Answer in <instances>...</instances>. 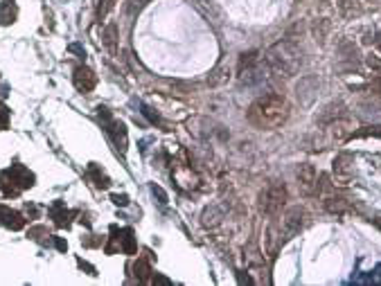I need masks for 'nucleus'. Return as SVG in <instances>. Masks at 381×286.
<instances>
[{"label": "nucleus", "instance_id": "5701e85b", "mask_svg": "<svg viewBox=\"0 0 381 286\" xmlns=\"http://www.w3.org/2000/svg\"><path fill=\"white\" fill-rule=\"evenodd\" d=\"M151 194L158 198V203H161V205H167V192H165L161 185H156V182H153V185H151Z\"/></svg>", "mask_w": 381, "mask_h": 286}, {"label": "nucleus", "instance_id": "9d476101", "mask_svg": "<svg viewBox=\"0 0 381 286\" xmlns=\"http://www.w3.org/2000/svg\"><path fill=\"white\" fill-rule=\"evenodd\" d=\"M77 212L75 210H68L64 201H54L52 205H50V219L54 221L56 228H68L72 223V216H75Z\"/></svg>", "mask_w": 381, "mask_h": 286}, {"label": "nucleus", "instance_id": "c9c22d12", "mask_svg": "<svg viewBox=\"0 0 381 286\" xmlns=\"http://www.w3.org/2000/svg\"><path fill=\"white\" fill-rule=\"evenodd\" d=\"M237 279H239V284H244V282H246V284H248V282H253L251 277H248V275H242V273H239V275H237Z\"/></svg>", "mask_w": 381, "mask_h": 286}, {"label": "nucleus", "instance_id": "412c9836", "mask_svg": "<svg viewBox=\"0 0 381 286\" xmlns=\"http://www.w3.org/2000/svg\"><path fill=\"white\" fill-rule=\"evenodd\" d=\"M253 64H257V52H255V50H251V52H244L242 59H239V68H237V72L246 70V68H251Z\"/></svg>", "mask_w": 381, "mask_h": 286}, {"label": "nucleus", "instance_id": "e433bc0d", "mask_svg": "<svg viewBox=\"0 0 381 286\" xmlns=\"http://www.w3.org/2000/svg\"><path fill=\"white\" fill-rule=\"evenodd\" d=\"M374 43H377V48H379V50H381V32H379V34H377V38H374Z\"/></svg>", "mask_w": 381, "mask_h": 286}, {"label": "nucleus", "instance_id": "f704fd0d", "mask_svg": "<svg viewBox=\"0 0 381 286\" xmlns=\"http://www.w3.org/2000/svg\"><path fill=\"white\" fill-rule=\"evenodd\" d=\"M25 212L30 214V216H36V214H38V208H36V205H30V203H27V205H25Z\"/></svg>", "mask_w": 381, "mask_h": 286}, {"label": "nucleus", "instance_id": "f3484780", "mask_svg": "<svg viewBox=\"0 0 381 286\" xmlns=\"http://www.w3.org/2000/svg\"><path fill=\"white\" fill-rule=\"evenodd\" d=\"M230 79V68L228 66H219L217 70H212V74L208 77V86H221Z\"/></svg>", "mask_w": 381, "mask_h": 286}, {"label": "nucleus", "instance_id": "423d86ee", "mask_svg": "<svg viewBox=\"0 0 381 286\" xmlns=\"http://www.w3.org/2000/svg\"><path fill=\"white\" fill-rule=\"evenodd\" d=\"M303 226H305V212H303V208L293 205V208H289L287 212H284V216H282V223H280L282 237L284 239L295 237V234L303 230Z\"/></svg>", "mask_w": 381, "mask_h": 286}, {"label": "nucleus", "instance_id": "7ed1b4c3", "mask_svg": "<svg viewBox=\"0 0 381 286\" xmlns=\"http://www.w3.org/2000/svg\"><path fill=\"white\" fill-rule=\"evenodd\" d=\"M36 180V176L32 174L25 165H11L9 169H5L0 174V190L5 196H18L23 190H30Z\"/></svg>", "mask_w": 381, "mask_h": 286}, {"label": "nucleus", "instance_id": "4468645a", "mask_svg": "<svg viewBox=\"0 0 381 286\" xmlns=\"http://www.w3.org/2000/svg\"><path fill=\"white\" fill-rule=\"evenodd\" d=\"M323 205H325V210L332 214H345L350 208L348 198H343V196H327L325 201H323Z\"/></svg>", "mask_w": 381, "mask_h": 286}, {"label": "nucleus", "instance_id": "c85d7f7f", "mask_svg": "<svg viewBox=\"0 0 381 286\" xmlns=\"http://www.w3.org/2000/svg\"><path fill=\"white\" fill-rule=\"evenodd\" d=\"M115 3H117V0H102V5L97 7V18H102V16H104L106 11H109V9L113 7V5H115Z\"/></svg>", "mask_w": 381, "mask_h": 286}, {"label": "nucleus", "instance_id": "f8f14e48", "mask_svg": "<svg viewBox=\"0 0 381 286\" xmlns=\"http://www.w3.org/2000/svg\"><path fill=\"white\" fill-rule=\"evenodd\" d=\"M18 16V5L16 0H3L0 3V25H11Z\"/></svg>", "mask_w": 381, "mask_h": 286}, {"label": "nucleus", "instance_id": "f257e3e1", "mask_svg": "<svg viewBox=\"0 0 381 286\" xmlns=\"http://www.w3.org/2000/svg\"><path fill=\"white\" fill-rule=\"evenodd\" d=\"M246 119L255 129L273 131V129L282 127L289 119V104H287V99H284V95H280V93L259 95L257 99L248 106Z\"/></svg>", "mask_w": 381, "mask_h": 286}, {"label": "nucleus", "instance_id": "9b49d317", "mask_svg": "<svg viewBox=\"0 0 381 286\" xmlns=\"http://www.w3.org/2000/svg\"><path fill=\"white\" fill-rule=\"evenodd\" d=\"M25 223H27V219L21 212L7 208V205H0V226L9 228V230H23Z\"/></svg>", "mask_w": 381, "mask_h": 286}, {"label": "nucleus", "instance_id": "bb28decb", "mask_svg": "<svg viewBox=\"0 0 381 286\" xmlns=\"http://www.w3.org/2000/svg\"><path fill=\"white\" fill-rule=\"evenodd\" d=\"M7 124H9V111L5 104H0V131L7 129Z\"/></svg>", "mask_w": 381, "mask_h": 286}, {"label": "nucleus", "instance_id": "393cba45", "mask_svg": "<svg viewBox=\"0 0 381 286\" xmlns=\"http://www.w3.org/2000/svg\"><path fill=\"white\" fill-rule=\"evenodd\" d=\"M145 5H147V0H129L127 11H129L131 16H133V14H138V11H140L142 7H145Z\"/></svg>", "mask_w": 381, "mask_h": 286}, {"label": "nucleus", "instance_id": "39448f33", "mask_svg": "<svg viewBox=\"0 0 381 286\" xmlns=\"http://www.w3.org/2000/svg\"><path fill=\"white\" fill-rule=\"evenodd\" d=\"M284 203H287V190L280 182H273L266 190L259 192V198H257V208L262 214H269V216H277L282 212Z\"/></svg>", "mask_w": 381, "mask_h": 286}, {"label": "nucleus", "instance_id": "1a4fd4ad", "mask_svg": "<svg viewBox=\"0 0 381 286\" xmlns=\"http://www.w3.org/2000/svg\"><path fill=\"white\" fill-rule=\"evenodd\" d=\"M72 81H75V88L79 90V93H90V90L97 86V74L86 66H79V68H75Z\"/></svg>", "mask_w": 381, "mask_h": 286}, {"label": "nucleus", "instance_id": "473e14b6", "mask_svg": "<svg viewBox=\"0 0 381 286\" xmlns=\"http://www.w3.org/2000/svg\"><path fill=\"white\" fill-rule=\"evenodd\" d=\"M151 284H172V279H167V277H163V275H153L151 277Z\"/></svg>", "mask_w": 381, "mask_h": 286}, {"label": "nucleus", "instance_id": "0eeeda50", "mask_svg": "<svg viewBox=\"0 0 381 286\" xmlns=\"http://www.w3.org/2000/svg\"><path fill=\"white\" fill-rule=\"evenodd\" d=\"M334 180L338 182V185H348L352 180V176H354V158L350 156V153H338L336 158H334Z\"/></svg>", "mask_w": 381, "mask_h": 286}, {"label": "nucleus", "instance_id": "dca6fc26", "mask_svg": "<svg viewBox=\"0 0 381 286\" xmlns=\"http://www.w3.org/2000/svg\"><path fill=\"white\" fill-rule=\"evenodd\" d=\"M133 275L138 277V282H149L151 279V266L145 257H140V259L133 261Z\"/></svg>", "mask_w": 381, "mask_h": 286}, {"label": "nucleus", "instance_id": "6e6552de", "mask_svg": "<svg viewBox=\"0 0 381 286\" xmlns=\"http://www.w3.org/2000/svg\"><path fill=\"white\" fill-rule=\"evenodd\" d=\"M295 176H298L300 192H303L305 196H314V194H316V185H318V176H316L314 165L303 162L298 167V171H295Z\"/></svg>", "mask_w": 381, "mask_h": 286}, {"label": "nucleus", "instance_id": "2f4dec72", "mask_svg": "<svg viewBox=\"0 0 381 286\" xmlns=\"http://www.w3.org/2000/svg\"><path fill=\"white\" fill-rule=\"evenodd\" d=\"M54 246H56V250H61V253H66V250H68V243L61 237H54Z\"/></svg>", "mask_w": 381, "mask_h": 286}, {"label": "nucleus", "instance_id": "a211bd4d", "mask_svg": "<svg viewBox=\"0 0 381 286\" xmlns=\"http://www.w3.org/2000/svg\"><path fill=\"white\" fill-rule=\"evenodd\" d=\"M221 223V212H219V208H206V212H203V226L206 228H214V226H219Z\"/></svg>", "mask_w": 381, "mask_h": 286}, {"label": "nucleus", "instance_id": "b1692460", "mask_svg": "<svg viewBox=\"0 0 381 286\" xmlns=\"http://www.w3.org/2000/svg\"><path fill=\"white\" fill-rule=\"evenodd\" d=\"M354 138H363V135H377V138H381V127H368V129H361L356 131V133H352Z\"/></svg>", "mask_w": 381, "mask_h": 286}, {"label": "nucleus", "instance_id": "ddd939ff", "mask_svg": "<svg viewBox=\"0 0 381 286\" xmlns=\"http://www.w3.org/2000/svg\"><path fill=\"white\" fill-rule=\"evenodd\" d=\"M88 176L93 178L95 187H99V190H109V187H111V178L104 174V169H102L99 165L90 162V165H88Z\"/></svg>", "mask_w": 381, "mask_h": 286}, {"label": "nucleus", "instance_id": "6ab92c4d", "mask_svg": "<svg viewBox=\"0 0 381 286\" xmlns=\"http://www.w3.org/2000/svg\"><path fill=\"white\" fill-rule=\"evenodd\" d=\"M115 34H117V25H115V23H111V25L106 27V32H104V45L111 50V52H115Z\"/></svg>", "mask_w": 381, "mask_h": 286}, {"label": "nucleus", "instance_id": "aec40b11", "mask_svg": "<svg viewBox=\"0 0 381 286\" xmlns=\"http://www.w3.org/2000/svg\"><path fill=\"white\" fill-rule=\"evenodd\" d=\"M27 237H30L32 241H38V243H48V239H43V237H50V232H48V228H43V226H36V228H32V230L27 232Z\"/></svg>", "mask_w": 381, "mask_h": 286}, {"label": "nucleus", "instance_id": "7c9ffc66", "mask_svg": "<svg viewBox=\"0 0 381 286\" xmlns=\"http://www.w3.org/2000/svg\"><path fill=\"white\" fill-rule=\"evenodd\" d=\"M77 264L82 266V268H86V271L90 273V275H97V271H95V266H90L88 261H84V259H77Z\"/></svg>", "mask_w": 381, "mask_h": 286}, {"label": "nucleus", "instance_id": "4be33fe9", "mask_svg": "<svg viewBox=\"0 0 381 286\" xmlns=\"http://www.w3.org/2000/svg\"><path fill=\"white\" fill-rule=\"evenodd\" d=\"M142 113H145V115L149 117V122H151V124H161V127H167V124H165L163 119H161V115H158V113H153L149 106H145V104H142Z\"/></svg>", "mask_w": 381, "mask_h": 286}, {"label": "nucleus", "instance_id": "f03ea898", "mask_svg": "<svg viewBox=\"0 0 381 286\" xmlns=\"http://www.w3.org/2000/svg\"><path fill=\"white\" fill-rule=\"evenodd\" d=\"M266 66L280 77H293L303 66V50L293 41H280L266 52Z\"/></svg>", "mask_w": 381, "mask_h": 286}, {"label": "nucleus", "instance_id": "c756f323", "mask_svg": "<svg viewBox=\"0 0 381 286\" xmlns=\"http://www.w3.org/2000/svg\"><path fill=\"white\" fill-rule=\"evenodd\" d=\"M366 64L368 66H370L372 68V70H377V72H381V59H377V56H368V59H366Z\"/></svg>", "mask_w": 381, "mask_h": 286}, {"label": "nucleus", "instance_id": "2eb2a0df", "mask_svg": "<svg viewBox=\"0 0 381 286\" xmlns=\"http://www.w3.org/2000/svg\"><path fill=\"white\" fill-rule=\"evenodd\" d=\"M120 250L127 255H135V250H138V246H135V234L131 228L120 230Z\"/></svg>", "mask_w": 381, "mask_h": 286}, {"label": "nucleus", "instance_id": "a878e982", "mask_svg": "<svg viewBox=\"0 0 381 286\" xmlns=\"http://www.w3.org/2000/svg\"><path fill=\"white\" fill-rule=\"evenodd\" d=\"M82 243L86 246V248H97V246H102V237H95V234H88L86 239L82 237Z\"/></svg>", "mask_w": 381, "mask_h": 286}, {"label": "nucleus", "instance_id": "cd10ccee", "mask_svg": "<svg viewBox=\"0 0 381 286\" xmlns=\"http://www.w3.org/2000/svg\"><path fill=\"white\" fill-rule=\"evenodd\" d=\"M111 201L115 205H120V208H127L129 205V196L127 194H111Z\"/></svg>", "mask_w": 381, "mask_h": 286}, {"label": "nucleus", "instance_id": "20e7f679", "mask_svg": "<svg viewBox=\"0 0 381 286\" xmlns=\"http://www.w3.org/2000/svg\"><path fill=\"white\" fill-rule=\"evenodd\" d=\"M97 119L102 122V127H104L106 135L113 140V145L120 153L127 151L129 147V133H127V127L120 122V119H115L111 115V111L106 106H97Z\"/></svg>", "mask_w": 381, "mask_h": 286}, {"label": "nucleus", "instance_id": "72a5a7b5", "mask_svg": "<svg viewBox=\"0 0 381 286\" xmlns=\"http://www.w3.org/2000/svg\"><path fill=\"white\" fill-rule=\"evenodd\" d=\"M68 50H70V52H75V54H79V59H84V56H86V52H84V50L79 48L77 43H72V45H70V48H68Z\"/></svg>", "mask_w": 381, "mask_h": 286}]
</instances>
